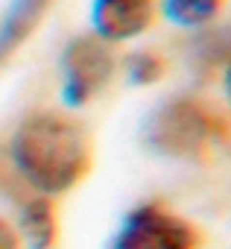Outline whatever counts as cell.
<instances>
[{
    "instance_id": "cell-1",
    "label": "cell",
    "mask_w": 231,
    "mask_h": 249,
    "mask_svg": "<svg viewBox=\"0 0 231 249\" xmlns=\"http://www.w3.org/2000/svg\"><path fill=\"white\" fill-rule=\"evenodd\" d=\"M9 159L33 194L62 196L91 173L94 144L76 117L62 111H35L15 129Z\"/></svg>"
},
{
    "instance_id": "cell-2",
    "label": "cell",
    "mask_w": 231,
    "mask_h": 249,
    "mask_svg": "<svg viewBox=\"0 0 231 249\" xmlns=\"http://www.w3.org/2000/svg\"><path fill=\"white\" fill-rule=\"evenodd\" d=\"M228 120L196 97L164 100L147 120L144 141L152 153L179 161H199L228 141Z\"/></svg>"
},
{
    "instance_id": "cell-3",
    "label": "cell",
    "mask_w": 231,
    "mask_h": 249,
    "mask_svg": "<svg viewBox=\"0 0 231 249\" xmlns=\"http://www.w3.org/2000/svg\"><path fill=\"white\" fill-rule=\"evenodd\" d=\"M111 249H202V231L164 202H141L120 223Z\"/></svg>"
},
{
    "instance_id": "cell-4",
    "label": "cell",
    "mask_w": 231,
    "mask_h": 249,
    "mask_svg": "<svg viewBox=\"0 0 231 249\" xmlns=\"http://www.w3.org/2000/svg\"><path fill=\"white\" fill-rule=\"evenodd\" d=\"M117 56L99 36H76L62 53V97L67 106H88L114 79Z\"/></svg>"
},
{
    "instance_id": "cell-5",
    "label": "cell",
    "mask_w": 231,
    "mask_h": 249,
    "mask_svg": "<svg viewBox=\"0 0 231 249\" xmlns=\"http://www.w3.org/2000/svg\"><path fill=\"white\" fill-rule=\"evenodd\" d=\"M161 12V0H94V36L108 44H120L144 36Z\"/></svg>"
},
{
    "instance_id": "cell-6",
    "label": "cell",
    "mask_w": 231,
    "mask_h": 249,
    "mask_svg": "<svg viewBox=\"0 0 231 249\" xmlns=\"http://www.w3.org/2000/svg\"><path fill=\"white\" fill-rule=\"evenodd\" d=\"M50 6L53 0H12L6 18L0 21V65L33 38V33L47 18Z\"/></svg>"
},
{
    "instance_id": "cell-7",
    "label": "cell",
    "mask_w": 231,
    "mask_h": 249,
    "mask_svg": "<svg viewBox=\"0 0 231 249\" xmlns=\"http://www.w3.org/2000/svg\"><path fill=\"white\" fill-rule=\"evenodd\" d=\"M18 234L30 249H56L59 243V211L53 196L33 194L21 205Z\"/></svg>"
},
{
    "instance_id": "cell-8",
    "label": "cell",
    "mask_w": 231,
    "mask_h": 249,
    "mask_svg": "<svg viewBox=\"0 0 231 249\" xmlns=\"http://www.w3.org/2000/svg\"><path fill=\"white\" fill-rule=\"evenodd\" d=\"M225 0H161L164 15L187 30H202L214 24V18L222 12Z\"/></svg>"
},
{
    "instance_id": "cell-9",
    "label": "cell",
    "mask_w": 231,
    "mask_h": 249,
    "mask_svg": "<svg viewBox=\"0 0 231 249\" xmlns=\"http://www.w3.org/2000/svg\"><path fill=\"white\" fill-rule=\"evenodd\" d=\"M123 71L132 85H155L167 73V59L158 50H132L123 59Z\"/></svg>"
},
{
    "instance_id": "cell-10",
    "label": "cell",
    "mask_w": 231,
    "mask_h": 249,
    "mask_svg": "<svg viewBox=\"0 0 231 249\" xmlns=\"http://www.w3.org/2000/svg\"><path fill=\"white\" fill-rule=\"evenodd\" d=\"M199 68H219L231 59V27H216L211 33H205L196 44L193 53Z\"/></svg>"
},
{
    "instance_id": "cell-11",
    "label": "cell",
    "mask_w": 231,
    "mask_h": 249,
    "mask_svg": "<svg viewBox=\"0 0 231 249\" xmlns=\"http://www.w3.org/2000/svg\"><path fill=\"white\" fill-rule=\"evenodd\" d=\"M0 249H24V240L18 234V229L0 217Z\"/></svg>"
},
{
    "instance_id": "cell-12",
    "label": "cell",
    "mask_w": 231,
    "mask_h": 249,
    "mask_svg": "<svg viewBox=\"0 0 231 249\" xmlns=\"http://www.w3.org/2000/svg\"><path fill=\"white\" fill-rule=\"evenodd\" d=\"M222 85H225V94H228V100H231V59L225 62V76H222Z\"/></svg>"
}]
</instances>
